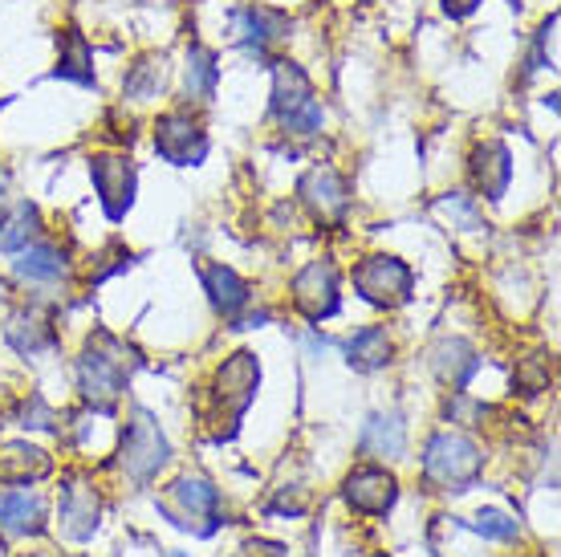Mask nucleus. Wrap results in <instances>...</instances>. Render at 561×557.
I'll return each instance as SVG.
<instances>
[{"label":"nucleus","mask_w":561,"mask_h":557,"mask_svg":"<svg viewBox=\"0 0 561 557\" xmlns=\"http://www.w3.org/2000/svg\"><path fill=\"white\" fill-rule=\"evenodd\" d=\"M297 200L318 224H342L351 212V183L334 168H309L297 180Z\"/></svg>","instance_id":"0eeeda50"},{"label":"nucleus","mask_w":561,"mask_h":557,"mask_svg":"<svg viewBox=\"0 0 561 557\" xmlns=\"http://www.w3.org/2000/svg\"><path fill=\"white\" fill-rule=\"evenodd\" d=\"M4 302H9V289H4V281H0V309H4Z\"/></svg>","instance_id":"f704fd0d"},{"label":"nucleus","mask_w":561,"mask_h":557,"mask_svg":"<svg viewBox=\"0 0 561 557\" xmlns=\"http://www.w3.org/2000/svg\"><path fill=\"white\" fill-rule=\"evenodd\" d=\"M168 557H183V554H168Z\"/></svg>","instance_id":"e433bc0d"},{"label":"nucleus","mask_w":561,"mask_h":557,"mask_svg":"<svg viewBox=\"0 0 561 557\" xmlns=\"http://www.w3.org/2000/svg\"><path fill=\"white\" fill-rule=\"evenodd\" d=\"M363 452L370 456H382V461H399L408 452V428L403 419L394 416H370L363 428Z\"/></svg>","instance_id":"393cba45"},{"label":"nucleus","mask_w":561,"mask_h":557,"mask_svg":"<svg viewBox=\"0 0 561 557\" xmlns=\"http://www.w3.org/2000/svg\"><path fill=\"white\" fill-rule=\"evenodd\" d=\"M37 224H42V212L33 204H16L0 216V252H21L28 240L37 237Z\"/></svg>","instance_id":"bb28decb"},{"label":"nucleus","mask_w":561,"mask_h":557,"mask_svg":"<svg viewBox=\"0 0 561 557\" xmlns=\"http://www.w3.org/2000/svg\"><path fill=\"white\" fill-rule=\"evenodd\" d=\"M549 378H553V363H549L546 354H529V359H520L517 371H513V387L520 395H541L549 387Z\"/></svg>","instance_id":"cd10ccee"},{"label":"nucleus","mask_w":561,"mask_h":557,"mask_svg":"<svg viewBox=\"0 0 561 557\" xmlns=\"http://www.w3.org/2000/svg\"><path fill=\"white\" fill-rule=\"evenodd\" d=\"M477 9H480V0H444V13H448L451 21H468Z\"/></svg>","instance_id":"473e14b6"},{"label":"nucleus","mask_w":561,"mask_h":557,"mask_svg":"<svg viewBox=\"0 0 561 557\" xmlns=\"http://www.w3.org/2000/svg\"><path fill=\"white\" fill-rule=\"evenodd\" d=\"M73 378H78V390L82 399L94 411H114L118 399H123V387H127V366L118 363V354H106L102 346H90L73 363Z\"/></svg>","instance_id":"20e7f679"},{"label":"nucleus","mask_w":561,"mask_h":557,"mask_svg":"<svg viewBox=\"0 0 561 557\" xmlns=\"http://www.w3.org/2000/svg\"><path fill=\"white\" fill-rule=\"evenodd\" d=\"M163 86H168V57L142 54L123 78V98L127 102H151V98L163 94Z\"/></svg>","instance_id":"b1692460"},{"label":"nucleus","mask_w":561,"mask_h":557,"mask_svg":"<svg viewBox=\"0 0 561 557\" xmlns=\"http://www.w3.org/2000/svg\"><path fill=\"white\" fill-rule=\"evenodd\" d=\"M289 29H294V21L277 9H265V4H240L232 13V37L256 61H268V45L285 42Z\"/></svg>","instance_id":"1a4fd4ad"},{"label":"nucleus","mask_w":561,"mask_h":557,"mask_svg":"<svg viewBox=\"0 0 561 557\" xmlns=\"http://www.w3.org/2000/svg\"><path fill=\"white\" fill-rule=\"evenodd\" d=\"M346 363L354 371H379V366L391 363V334L387 326H366L346 342Z\"/></svg>","instance_id":"a878e982"},{"label":"nucleus","mask_w":561,"mask_h":557,"mask_svg":"<svg viewBox=\"0 0 561 557\" xmlns=\"http://www.w3.org/2000/svg\"><path fill=\"white\" fill-rule=\"evenodd\" d=\"M45 501L33 488H0V533L4 537H28L42 533Z\"/></svg>","instance_id":"dca6fc26"},{"label":"nucleus","mask_w":561,"mask_h":557,"mask_svg":"<svg viewBox=\"0 0 561 557\" xmlns=\"http://www.w3.org/2000/svg\"><path fill=\"white\" fill-rule=\"evenodd\" d=\"M216 504H220V492L208 485V480H199V476H180L175 485L168 488V501L159 504L163 513L183 525V530H192V521H216Z\"/></svg>","instance_id":"ddd939ff"},{"label":"nucleus","mask_w":561,"mask_h":557,"mask_svg":"<svg viewBox=\"0 0 561 557\" xmlns=\"http://www.w3.org/2000/svg\"><path fill=\"white\" fill-rule=\"evenodd\" d=\"M168 461H171V447L163 440V432H159V423L151 419V411H135L127 423V435H123V452H118L123 473L135 485H147Z\"/></svg>","instance_id":"7ed1b4c3"},{"label":"nucleus","mask_w":561,"mask_h":557,"mask_svg":"<svg viewBox=\"0 0 561 557\" xmlns=\"http://www.w3.org/2000/svg\"><path fill=\"white\" fill-rule=\"evenodd\" d=\"M351 281H354V289H358L363 302H370V306H379V309H399V306H408L411 302L415 273H411L408 261L379 252V257L358 261L354 273H351Z\"/></svg>","instance_id":"f03ea898"},{"label":"nucleus","mask_w":561,"mask_h":557,"mask_svg":"<svg viewBox=\"0 0 561 557\" xmlns=\"http://www.w3.org/2000/svg\"><path fill=\"white\" fill-rule=\"evenodd\" d=\"M472 530H477L480 537H492V542H517L520 537L517 521L505 513H496V509H484V513L472 521Z\"/></svg>","instance_id":"c756f323"},{"label":"nucleus","mask_w":561,"mask_h":557,"mask_svg":"<svg viewBox=\"0 0 561 557\" xmlns=\"http://www.w3.org/2000/svg\"><path fill=\"white\" fill-rule=\"evenodd\" d=\"M16 423H21V428H45V432H49V428H54V411H49V407L33 395L28 403H21V411H16Z\"/></svg>","instance_id":"2f4dec72"},{"label":"nucleus","mask_w":561,"mask_h":557,"mask_svg":"<svg viewBox=\"0 0 561 557\" xmlns=\"http://www.w3.org/2000/svg\"><path fill=\"white\" fill-rule=\"evenodd\" d=\"M4 204H9V171L0 168V212H4Z\"/></svg>","instance_id":"72a5a7b5"},{"label":"nucleus","mask_w":561,"mask_h":557,"mask_svg":"<svg viewBox=\"0 0 561 557\" xmlns=\"http://www.w3.org/2000/svg\"><path fill=\"white\" fill-rule=\"evenodd\" d=\"M370 557H387V554H370Z\"/></svg>","instance_id":"c9c22d12"},{"label":"nucleus","mask_w":561,"mask_h":557,"mask_svg":"<svg viewBox=\"0 0 561 557\" xmlns=\"http://www.w3.org/2000/svg\"><path fill=\"white\" fill-rule=\"evenodd\" d=\"M432 366H435V375H439V383H448L451 390H460L463 383L480 371V359L463 338H444V342L432 350Z\"/></svg>","instance_id":"5701e85b"},{"label":"nucleus","mask_w":561,"mask_h":557,"mask_svg":"<svg viewBox=\"0 0 561 557\" xmlns=\"http://www.w3.org/2000/svg\"><path fill=\"white\" fill-rule=\"evenodd\" d=\"M468 180L484 200H501L513 183V155L501 139L477 143V151L468 159Z\"/></svg>","instance_id":"4468645a"},{"label":"nucleus","mask_w":561,"mask_h":557,"mask_svg":"<svg viewBox=\"0 0 561 557\" xmlns=\"http://www.w3.org/2000/svg\"><path fill=\"white\" fill-rule=\"evenodd\" d=\"M484 473V456L480 447L460 432H435L423 447V476L427 485L444 488V492H468Z\"/></svg>","instance_id":"f257e3e1"},{"label":"nucleus","mask_w":561,"mask_h":557,"mask_svg":"<svg viewBox=\"0 0 561 557\" xmlns=\"http://www.w3.org/2000/svg\"><path fill=\"white\" fill-rule=\"evenodd\" d=\"M280 126H285L289 135H297V139H313V135H322V126H325L322 102H318V98H309L306 106H297L294 114H285Z\"/></svg>","instance_id":"c85d7f7f"},{"label":"nucleus","mask_w":561,"mask_h":557,"mask_svg":"<svg viewBox=\"0 0 561 557\" xmlns=\"http://www.w3.org/2000/svg\"><path fill=\"white\" fill-rule=\"evenodd\" d=\"M342 497H346V504H351L354 513L387 516L394 509V501H399V480L387 468H379V464H363V468H354L346 476Z\"/></svg>","instance_id":"f8f14e48"},{"label":"nucleus","mask_w":561,"mask_h":557,"mask_svg":"<svg viewBox=\"0 0 561 557\" xmlns=\"http://www.w3.org/2000/svg\"><path fill=\"white\" fill-rule=\"evenodd\" d=\"M49 468H54L49 452L33 447L28 440L0 444V480H9V485H28V480H42V476H49Z\"/></svg>","instance_id":"412c9836"},{"label":"nucleus","mask_w":561,"mask_h":557,"mask_svg":"<svg viewBox=\"0 0 561 557\" xmlns=\"http://www.w3.org/2000/svg\"><path fill=\"white\" fill-rule=\"evenodd\" d=\"M342 277H337V265L330 257L322 261H309L301 273L294 277V309L309 326H322L325 318H334L337 306H342Z\"/></svg>","instance_id":"39448f33"},{"label":"nucleus","mask_w":561,"mask_h":557,"mask_svg":"<svg viewBox=\"0 0 561 557\" xmlns=\"http://www.w3.org/2000/svg\"><path fill=\"white\" fill-rule=\"evenodd\" d=\"M439 212H444V216H451V220H463L468 228H480V216H477V204H472V195L451 192V200H439Z\"/></svg>","instance_id":"7c9ffc66"},{"label":"nucleus","mask_w":561,"mask_h":557,"mask_svg":"<svg viewBox=\"0 0 561 557\" xmlns=\"http://www.w3.org/2000/svg\"><path fill=\"white\" fill-rule=\"evenodd\" d=\"M99 516H102V501H99V488L90 485V476H82V473L66 476L61 504H57L61 533H66L70 542H85V537H94V530H99Z\"/></svg>","instance_id":"9b49d317"},{"label":"nucleus","mask_w":561,"mask_h":557,"mask_svg":"<svg viewBox=\"0 0 561 557\" xmlns=\"http://www.w3.org/2000/svg\"><path fill=\"white\" fill-rule=\"evenodd\" d=\"M154 151L175 168H196L208 155V135L192 111H163L154 118Z\"/></svg>","instance_id":"423d86ee"},{"label":"nucleus","mask_w":561,"mask_h":557,"mask_svg":"<svg viewBox=\"0 0 561 557\" xmlns=\"http://www.w3.org/2000/svg\"><path fill=\"white\" fill-rule=\"evenodd\" d=\"M256 387H261V363H256V354H249V350L232 354V359L216 371L211 395H216V403L225 407L228 423H237V419L249 411V403L256 399Z\"/></svg>","instance_id":"9d476101"},{"label":"nucleus","mask_w":561,"mask_h":557,"mask_svg":"<svg viewBox=\"0 0 561 557\" xmlns=\"http://www.w3.org/2000/svg\"><path fill=\"white\" fill-rule=\"evenodd\" d=\"M4 338H9V346H13L16 354H25V359H37V354L57 346L54 321L45 318L42 309H16L13 318L4 321Z\"/></svg>","instance_id":"a211bd4d"},{"label":"nucleus","mask_w":561,"mask_h":557,"mask_svg":"<svg viewBox=\"0 0 561 557\" xmlns=\"http://www.w3.org/2000/svg\"><path fill=\"white\" fill-rule=\"evenodd\" d=\"M216 82H220V61L208 45L192 42L187 45V66H183V94L196 106H208L216 98Z\"/></svg>","instance_id":"4be33fe9"},{"label":"nucleus","mask_w":561,"mask_h":557,"mask_svg":"<svg viewBox=\"0 0 561 557\" xmlns=\"http://www.w3.org/2000/svg\"><path fill=\"white\" fill-rule=\"evenodd\" d=\"M90 180H94V192H99V204L111 220H123L135 204V187H139V175H135V163L123 159V155H94L90 159Z\"/></svg>","instance_id":"6e6552de"},{"label":"nucleus","mask_w":561,"mask_h":557,"mask_svg":"<svg viewBox=\"0 0 561 557\" xmlns=\"http://www.w3.org/2000/svg\"><path fill=\"white\" fill-rule=\"evenodd\" d=\"M13 273L28 285H54L70 273V261L57 245H45V240H28L25 249L16 252Z\"/></svg>","instance_id":"aec40b11"},{"label":"nucleus","mask_w":561,"mask_h":557,"mask_svg":"<svg viewBox=\"0 0 561 557\" xmlns=\"http://www.w3.org/2000/svg\"><path fill=\"white\" fill-rule=\"evenodd\" d=\"M199 277H204V293L211 297L216 314H225V318L237 321L240 314H244V306L253 302V289H249V281L240 277L237 269L204 265V269H199Z\"/></svg>","instance_id":"f3484780"},{"label":"nucleus","mask_w":561,"mask_h":557,"mask_svg":"<svg viewBox=\"0 0 561 557\" xmlns=\"http://www.w3.org/2000/svg\"><path fill=\"white\" fill-rule=\"evenodd\" d=\"M273 66V94H268V114L273 118H285V114H294L297 106H306L309 98H313V86H309V73L297 66V61H268Z\"/></svg>","instance_id":"6ab92c4d"},{"label":"nucleus","mask_w":561,"mask_h":557,"mask_svg":"<svg viewBox=\"0 0 561 557\" xmlns=\"http://www.w3.org/2000/svg\"><path fill=\"white\" fill-rule=\"evenodd\" d=\"M54 78L73 86H85L94 90L99 86V73H94V49L85 42V33H78L73 25H66L57 33V70Z\"/></svg>","instance_id":"2eb2a0df"}]
</instances>
